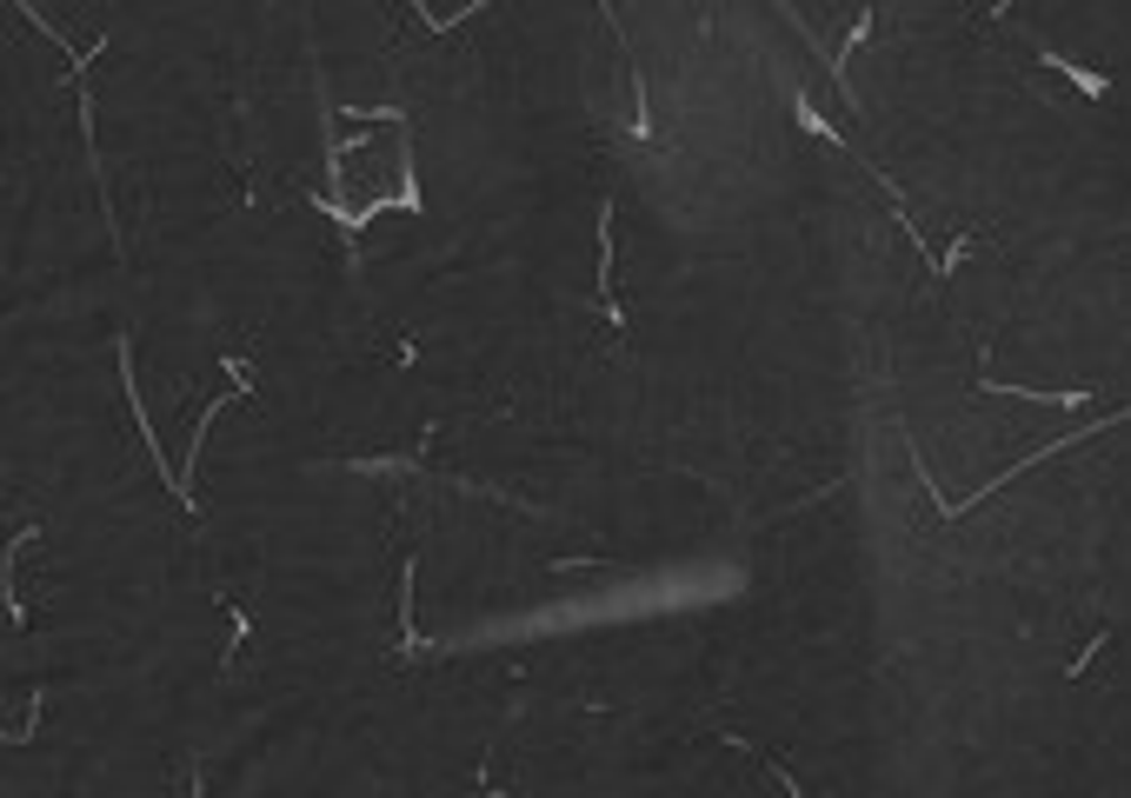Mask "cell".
I'll return each mask as SVG.
<instances>
[{
  "label": "cell",
  "instance_id": "8",
  "mask_svg": "<svg viewBox=\"0 0 1131 798\" xmlns=\"http://www.w3.org/2000/svg\"><path fill=\"white\" fill-rule=\"evenodd\" d=\"M40 713H47V693H27V719L7 733V746H33L40 739Z\"/></svg>",
  "mask_w": 1131,
  "mask_h": 798
},
{
  "label": "cell",
  "instance_id": "4",
  "mask_svg": "<svg viewBox=\"0 0 1131 798\" xmlns=\"http://www.w3.org/2000/svg\"><path fill=\"white\" fill-rule=\"evenodd\" d=\"M1032 47H1039V60H1046V67H1059L1066 80H1079V93H1092V100H1105V93H1112V73H1099V67H1079L1072 53H1059V47H1046V40H1032Z\"/></svg>",
  "mask_w": 1131,
  "mask_h": 798
},
{
  "label": "cell",
  "instance_id": "6",
  "mask_svg": "<svg viewBox=\"0 0 1131 798\" xmlns=\"http://www.w3.org/2000/svg\"><path fill=\"white\" fill-rule=\"evenodd\" d=\"M213 606H220V613H226V626H233V639H226V659H220V666L233 673V659H240V639L253 633V619H246V606H240V599H233L226 586H213Z\"/></svg>",
  "mask_w": 1131,
  "mask_h": 798
},
{
  "label": "cell",
  "instance_id": "1",
  "mask_svg": "<svg viewBox=\"0 0 1131 798\" xmlns=\"http://www.w3.org/2000/svg\"><path fill=\"white\" fill-rule=\"evenodd\" d=\"M120 393H127V406H133V426H140V440H147V453H153V466H160V479H166V493L193 513V493H186V479L173 473V459L160 453V433L147 426V400H140V380H133V340L120 333Z\"/></svg>",
  "mask_w": 1131,
  "mask_h": 798
},
{
  "label": "cell",
  "instance_id": "7",
  "mask_svg": "<svg viewBox=\"0 0 1131 798\" xmlns=\"http://www.w3.org/2000/svg\"><path fill=\"white\" fill-rule=\"evenodd\" d=\"M792 113H799V127H806V133H819V140L846 147V133H839V127H832V120H826V113L812 107V93H792Z\"/></svg>",
  "mask_w": 1131,
  "mask_h": 798
},
{
  "label": "cell",
  "instance_id": "9",
  "mask_svg": "<svg viewBox=\"0 0 1131 798\" xmlns=\"http://www.w3.org/2000/svg\"><path fill=\"white\" fill-rule=\"evenodd\" d=\"M1105 646H1112V633H1092V639H1085V646H1079V659H1072V666H1066V679H1079V673H1085V666H1092V659H1099V653H1105Z\"/></svg>",
  "mask_w": 1131,
  "mask_h": 798
},
{
  "label": "cell",
  "instance_id": "5",
  "mask_svg": "<svg viewBox=\"0 0 1131 798\" xmlns=\"http://www.w3.org/2000/svg\"><path fill=\"white\" fill-rule=\"evenodd\" d=\"M413 579H420V559L400 566V653H426V646H433V639L413 633Z\"/></svg>",
  "mask_w": 1131,
  "mask_h": 798
},
{
  "label": "cell",
  "instance_id": "10",
  "mask_svg": "<svg viewBox=\"0 0 1131 798\" xmlns=\"http://www.w3.org/2000/svg\"><path fill=\"white\" fill-rule=\"evenodd\" d=\"M766 772L779 779V792H786V798H812V792H806V786H799V779H792V772H786V766H772V759H766Z\"/></svg>",
  "mask_w": 1131,
  "mask_h": 798
},
{
  "label": "cell",
  "instance_id": "3",
  "mask_svg": "<svg viewBox=\"0 0 1131 798\" xmlns=\"http://www.w3.org/2000/svg\"><path fill=\"white\" fill-rule=\"evenodd\" d=\"M599 313H606V326H626V313L613 300V200L606 193H599Z\"/></svg>",
  "mask_w": 1131,
  "mask_h": 798
},
{
  "label": "cell",
  "instance_id": "2",
  "mask_svg": "<svg viewBox=\"0 0 1131 798\" xmlns=\"http://www.w3.org/2000/svg\"><path fill=\"white\" fill-rule=\"evenodd\" d=\"M972 386H979V393H1012V400H1032V406H1066V413H1079V406L1092 400V386H1059V393H1046V386H1006V380H992V373H979Z\"/></svg>",
  "mask_w": 1131,
  "mask_h": 798
}]
</instances>
